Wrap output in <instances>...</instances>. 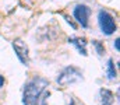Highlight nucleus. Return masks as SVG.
Returning <instances> with one entry per match:
<instances>
[{"label": "nucleus", "instance_id": "1", "mask_svg": "<svg viewBox=\"0 0 120 105\" xmlns=\"http://www.w3.org/2000/svg\"><path fill=\"white\" fill-rule=\"evenodd\" d=\"M49 86V81L42 77H34L24 87L22 94V104L24 105H36L43 90Z\"/></svg>", "mask_w": 120, "mask_h": 105}, {"label": "nucleus", "instance_id": "2", "mask_svg": "<svg viewBox=\"0 0 120 105\" xmlns=\"http://www.w3.org/2000/svg\"><path fill=\"white\" fill-rule=\"evenodd\" d=\"M80 80H82L81 70L74 67V66H68L64 70H61V73L57 76L56 81H57V84H59L60 87H67V86L74 84V83H77Z\"/></svg>", "mask_w": 120, "mask_h": 105}, {"label": "nucleus", "instance_id": "3", "mask_svg": "<svg viewBox=\"0 0 120 105\" xmlns=\"http://www.w3.org/2000/svg\"><path fill=\"white\" fill-rule=\"evenodd\" d=\"M98 24H99L101 31L105 35L115 34L116 30H117V25H116V21H115L113 16L109 14L106 10H99V13H98Z\"/></svg>", "mask_w": 120, "mask_h": 105}, {"label": "nucleus", "instance_id": "4", "mask_svg": "<svg viewBox=\"0 0 120 105\" xmlns=\"http://www.w3.org/2000/svg\"><path fill=\"white\" fill-rule=\"evenodd\" d=\"M73 16L75 18V21L82 27V28H88V20L91 16V8L85 4H77L73 8Z\"/></svg>", "mask_w": 120, "mask_h": 105}, {"label": "nucleus", "instance_id": "5", "mask_svg": "<svg viewBox=\"0 0 120 105\" xmlns=\"http://www.w3.org/2000/svg\"><path fill=\"white\" fill-rule=\"evenodd\" d=\"M13 49H14L17 58L20 59V62L24 66H28V63H30V51H28L27 43L22 39L17 38V39L13 41Z\"/></svg>", "mask_w": 120, "mask_h": 105}, {"label": "nucleus", "instance_id": "6", "mask_svg": "<svg viewBox=\"0 0 120 105\" xmlns=\"http://www.w3.org/2000/svg\"><path fill=\"white\" fill-rule=\"evenodd\" d=\"M68 42H70L71 45H74V46L77 48V51H78L82 56H87V55H88V53H87V49H85V46H87V41H85V38L73 36V38L68 39Z\"/></svg>", "mask_w": 120, "mask_h": 105}, {"label": "nucleus", "instance_id": "7", "mask_svg": "<svg viewBox=\"0 0 120 105\" xmlns=\"http://www.w3.org/2000/svg\"><path fill=\"white\" fill-rule=\"evenodd\" d=\"M101 102L102 105H113V93L108 88H101Z\"/></svg>", "mask_w": 120, "mask_h": 105}, {"label": "nucleus", "instance_id": "8", "mask_svg": "<svg viewBox=\"0 0 120 105\" xmlns=\"http://www.w3.org/2000/svg\"><path fill=\"white\" fill-rule=\"evenodd\" d=\"M106 71H108V78L109 80H115L117 77V71L115 69V63H113V59H109L108 63H106Z\"/></svg>", "mask_w": 120, "mask_h": 105}, {"label": "nucleus", "instance_id": "9", "mask_svg": "<svg viewBox=\"0 0 120 105\" xmlns=\"http://www.w3.org/2000/svg\"><path fill=\"white\" fill-rule=\"evenodd\" d=\"M92 45L95 46V49H96V52H98V55H105V46L99 42V41H92Z\"/></svg>", "mask_w": 120, "mask_h": 105}, {"label": "nucleus", "instance_id": "10", "mask_svg": "<svg viewBox=\"0 0 120 105\" xmlns=\"http://www.w3.org/2000/svg\"><path fill=\"white\" fill-rule=\"evenodd\" d=\"M64 18H66V20H67V23H68V24L73 27V30H75V28H77V25H75V24H74V23L70 20V17H68V16H64Z\"/></svg>", "mask_w": 120, "mask_h": 105}, {"label": "nucleus", "instance_id": "11", "mask_svg": "<svg viewBox=\"0 0 120 105\" xmlns=\"http://www.w3.org/2000/svg\"><path fill=\"white\" fill-rule=\"evenodd\" d=\"M119 42H120V39H119V38H116V41H115V43H113V46H115V49H116L117 52L120 51V45H119Z\"/></svg>", "mask_w": 120, "mask_h": 105}, {"label": "nucleus", "instance_id": "12", "mask_svg": "<svg viewBox=\"0 0 120 105\" xmlns=\"http://www.w3.org/2000/svg\"><path fill=\"white\" fill-rule=\"evenodd\" d=\"M3 86H4V77H3V76L0 74V88H1Z\"/></svg>", "mask_w": 120, "mask_h": 105}, {"label": "nucleus", "instance_id": "13", "mask_svg": "<svg viewBox=\"0 0 120 105\" xmlns=\"http://www.w3.org/2000/svg\"><path fill=\"white\" fill-rule=\"evenodd\" d=\"M42 105H46V102H45V100H43V102H42Z\"/></svg>", "mask_w": 120, "mask_h": 105}]
</instances>
